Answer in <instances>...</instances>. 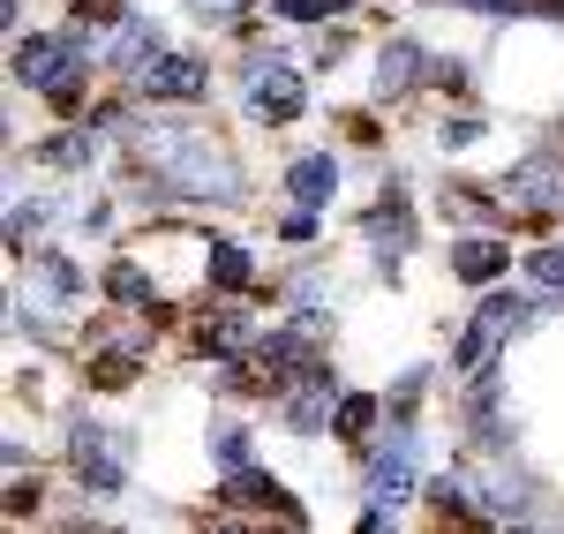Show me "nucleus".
Here are the masks:
<instances>
[{
    "mask_svg": "<svg viewBox=\"0 0 564 534\" xmlns=\"http://www.w3.org/2000/svg\"><path fill=\"white\" fill-rule=\"evenodd\" d=\"M520 8H542V15H564V0H520Z\"/></svg>",
    "mask_w": 564,
    "mask_h": 534,
    "instance_id": "obj_27",
    "label": "nucleus"
},
{
    "mask_svg": "<svg viewBox=\"0 0 564 534\" xmlns=\"http://www.w3.org/2000/svg\"><path fill=\"white\" fill-rule=\"evenodd\" d=\"M505 196L520 204V211H557L564 204V181L550 166H520V174H505Z\"/></svg>",
    "mask_w": 564,
    "mask_h": 534,
    "instance_id": "obj_9",
    "label": "nucleus"
},
{
    "mask_svg": "<svg viewBox=\"0 0 564 534\" xmlns=\"http://www.w3.org/2000/svg\"><path fill=\"white\" fill-rule=\"evenodd\" d=\"M414 76H422V53H414V45H406V39H391L384 53H377V90H384V98H391V90H406V84H414Z\"/></svg>",
    "mask_w": 564,
    "mask_h": 534,
    "instance_id": "obj_13",
    "label": "nucleus"
},
{
    "mask_svg": "<svg viewBox=\"0 0 564 534\" xmlns=\"http://www.w3.org/2000/svg\"><path fill=\"white\" fill-rule=\"evenodd\" d=\"M106 294H113V302H129V309H151V279H143L135 264H113V271H106Z\"/></svg>",
    "mask_w": 564,
    "mask_h": 534,
    "instance_id": "obj_14",
    "label": "nucleus"
},
{
    "mask_svg": "<svg viewBox=\"0 0 564 534\" xmlns=\"http://www.w3.org/2000/svg\"><path fill=\"white\" fill-rule=\"evenodd\" d=\"M249 98H257L263 121H294V113H302V76H294V68H257Z\"/></svg>",
    "mask_w": 564,
    "mask_h": 534,
    "instance_id": "obj_7",
    "label": "nucleus"
},
{
    "mask_svg": "<svg viewBox=\"0 0 564 534\" xmlns=\"http://www.w3.org/2000/svg\"><path fill=\"white\" fill-rule=\"evenodd\" d=\"M475 135H481V121H444V129H436V143H444V151H467Z\"/></svg>",
    "mask_w": 564,
    "mask_h": 534,
    "instance_id": "obj_21",
    "label": "nucleus"
},
{
    "mask_svg": "<svg viewBox=\"0 0 564 534\" xmlns=\"http://www.w3.org/2000/svg\"><path fill=\"white\" fill-rule=\"evenodd\" d=\"M286 188L302 196V211H316V204H332V188H339V166H332V159L316 151V159H302V166L286 174Z\"/></svg>",
    "mask_w": 564,
    "mask_h": 534,
    "instance_id": "obj_12",
    "label": "nucleus"
},
{
    "mask_svg": "<svg viewBox=\"0 0 564 534\" xmlns=\"http://www.w3.org/2000/svg\"><path fill=\"white\" fill-rule=\"evenodd\" d=\"M324 414H332V369H308V384L294 392V406H286V422H294L302 437H316V429H324Z\"/></svg>",
    "mask_w": 564,
    "mask_h": 534,
    "instance_id": "obj_10",
    "label": "nucleus"
},
{
    "mask_svg": "<svg viewBox=\"0 0 564 534\" xmlns=\"http://www.w3.org/2000/svg\"><path fill=\"white\" fill-rule=\"evenodd\" d=\"M212 347H249V324H241V316H218V324H212Z\"/></svg>",
    "mask_w": 564,
    "mask_h": 534,
    "instance_id": "obj_22",
    "label": "nucleus"
},
{
    "mask_svg": "<svg viewBox=\"0 0 564 534\" xmlns=\"http://www.w3.org/2000/svg\"><path fill=\"white\" fill-rule=\"evenodd\" d=\"M406 490H414V437H391L377 451V467H369V497L377 504H399Z\"/></svg>",
    "mask_w": 564,
    "mask_h": 534,
    "instance_id": "obj_5",
    "label": "nucleus"
},
{
    "mask_svg": "<svg viewBox=\"0 0 564 534\" xmlns=\"http://www.w3.org/2000/svg\"><path fill=\"white\" fill-rule=\"evenodd\" d=\"M129 377H135L129 355H106V361H98V384H129Z\"/></svg>",
    "mask_w": 564,
    "mask_h": 534,
    "instance_id": "obj_23",
    "label": "nucleus"
},
{
    "mask_svg": "<svg viewBox=\"0 0 564 534\" xmlns=\"http://www.w3.org/2000/svg\"><path fill=\"white\" fill-rule=\"evenodd\" d=\"M15 84H39L53 106H76V90H84V61H76L61 39H23V45H15Z\"/></svg>",
    "mask_w": 564,
    "mask_h": 534,
    "instance_id": "obj_2",
    "label": "nucleus"
},
{
    "mask_svg": "<svg viewBox=\"0 0 564 534\" xmlns=\"http://www.w3.org/2000/svg\"><path fill=\"white\" fill-rule=\"evenodd\" d=\"M459 8H520V0H459Z\"/></svg>",
    "mask_w": 564,
    "mask_h": 534,
    "instance_id": "obj_28",
    "label": "nucleus"
},
{
    "mask_svg": "<svg viewBox=\"0 0 564 534\" xmlns=\"http://www.w3.org/2000/svg\"><path fill=\"white\" fill-rule=\"evenodd\" d=\"M212 451L226 459V467H241V459H249V437H241V429H218V437H212Z\"/></svg>",
    "mask_w": 564,
    "mask_h": 534,
    "instance_id": "obj_20",
    "label": "nucleus"
},
{
    "mask_svg": "<svg viewBox=\"0 0 564 534\" xmlns=\"http://www.w3.org/2000/svg\"><path fill=\"white\" fill-rule=\"evenodd\" d=\"M520 316H527V302H512V294H489V302H481V316L459 331L452 361H459V369H489V361H497V347H505V331H512Z\"/></svg>",
    "mask_w": 564,
    "mask_h": 534,
    "instance_id": "obj_3",
    "label": "nucleus"
},
{
    "mask_svg": "<svg viewBox=\"0 0 564 534\" xmlns=\"http://www.w3.org/2000/svg\"><path fill=\"white\" fill-rule=\"evenodd\" d=\"M226 497H234V504H279V490H271V475H257V467H234V482H226Z\"/></svg>",
    "mask_w": 564,
    "mask_h": 534,
    "instance_id": "obj_16",
    "label": "nucleus"
},
{
    "mask_svg": "<svg viewBox=\"0 0 564 534\" xmlns=\"http://www.w3.org/2000/svg\"><path fill=\"white\" fill-rule=\"evenodd\" d=\"M505 264H512V249H505V241H489V233H467V241L452 249V271H459V279H475V286H489Z\"/></svg>",
    "mask_w": 564,
    "mask_h": 534,
    "instance_id": "obj_8",
    "label": "nucleus"
},
{
    "mask_svg": "<svg viewBox=\"0 0 564 534\" xmlns=\"http://www.w3.org/2000/svg\"><path fill=\"white\" fill-rule=\"evenodd\" d=\"M527 271H534V286H564V249H534Z\"/></svg>",
    "mask_w": 564,
    "mask_h": 534,
    "instance_id": "obj_19",
    "label": "nucleus"
},
{
    "mask_svg": "<svg viewBox=\"0 0 564 534\" xmlns=\"http://www.w3.org/2000/svg\"><path fill=\"white\" fill-rule=\"evenodd\" d=\"M90 151H98V135H61V143H45V159H53V166H84V159H90Z\"/></svg>",
    "mask_w": 564,
    "mask_h": 534,
    "instance_id": "obj_18",
    "label": "nucleus"
},
{
    "mask_svg": "<svg viewBox=\"0 0 564 534\" xmlns=\"http://www.w3.org/2000/svg\"><path fill=\"white\" fill-rule=\"evenodd\" d=\"M369 422H377V400H369V392H347V400H339V429H347V437H361Z\"/></svg>",
    "mask_w": 564,
    "mask_h": 534,
    "instance_id": "obj_17",
    "label": "nucleus"
},
{
    "mask_svg": "<svg viewBox=\"0 0 564 534\" xmlns=\"http://www.w3.org/2000/svg\"><path fill=\"white\" fill-rule=\"evenodd\" d=\"M361 534H391V512H384V504H377V512L361 520Z\"/></svg>",
    "mask_w": 564,
    "mask_h": 534,
    "instance_id": "obj_26",
    "label": "nucleus"
},
{
    "mask_svg": "<svg viewBox=\"0 0 564 534\" xmlns=\"http://www.w3.org/2000/svg\"><path fill=\"white\" fill-rule=\"evenodd\" d=\"M512 534H527V527H512Z\"/></svg>",
    "mask_w": 564,
    "mask_h": 534,
    "instance_id": "obj_29",
    "label": "nucleus"
},
{
    "mask_svg": "<svg viewBox=\"0 0 564 534\" xmlns=\"http://www.w3.org/2000/svg\"><path fill=\"white\" fill-rule=\"evenodd\" d=\"M212 286H226V294H234V286H249V249L218 241V249H212Z\"/></svg>",
    "mask_w": 564,
    "mask_h": 534,
    "instance_id": "obj_15",
    "label": "nucleus"
},
{
    "mask_svg": "<svg viewBox=\"0 0 564 534\" xmlns=\"http://www.w3.org/2000/svg\"><path fill=\"white\" fill-rule=\"evenodd\" d=\"M196 8H204V15H241L249 0H196Z\"/></svg>",
    "mask_w": 564,
    "mask_h": 534,
    "instance_id": "obj_25",
    "label": "nucleus"
},
{
    "mask_svg": "<svg viewBox=\"0 0 564 534\" xmlns=\"http://www.w3.org/2000/svg\"><path fill=\"white\" fill-rule=\"evenodd\" d=\"M204 84H212V68L188 61V53H166V61L143 68V98H204Z\"/></svg>",
    "mask_w": 564,
    "mask_h": 534,
    "instance_id": "obj_4",
    "label": "nucleus"
},
{
    "mask_svg": "<svg viewBox=\"0 0 564 534\" xmlns=\"http://www.w3.org/2000/svg\"><path fill=\"white\" fill-rule=\"evenodd\" d=\"M143 151L159 159L166 188H188V196H241V174H234V159L218 151L212 135H174V143H143Z\"/></svg>",
    "mask_w": 564,
    "mask_h": 534,
    "instance_id": "obj_1",
    "label": "nucleus"
},
{
    "mask_svg": "<svg viewBox=\"0 0 564 534\" xmlns=\"http://www.w3.org/2000/svg\"><path fill=\"white\" fill-rule=\"evenodd\" d=\"M279 8H286V15H294V23H316V15H324V8H332V0H279Z\"/></svg>",
    "mask_w": 564,
    "mask_h": 534,
    "instance_id": "obj_24",
    "label": "nucleus"
},
{
    "mask_svg": "<svg viewBox=\"0 0 564 534\" xmlns=\"http://www.w3.org/2000/svg\"><path fill=\"white\" fill-rule=\"evenodd\" d=\"M151 53H159V31H151L143 15H121V31H113V45H106V61H113V68H143Z\"/></svg>",
    "mask_w": 564,
    "mask_h": 534,
    "instance_id": "obj_11",
    "label": "nucleus"
},
{
    "mask_svg": "<svg viewBox=\"0 0 564 534\" xmlns=\"http://www.w3.org/2000/svg\"><path fill=\"white\" fill-rule=\"evenodd\" d=\"M76 459H84V490H98V497H113L121 482H129V475H121V459L106 451V429H98V422L76 429Z\"/></svg>",
    "mask_w": 564,
    "mask_h": 534,
    "instance_id": "obj_6",
    "label": "nucleus"
}]
</instances>
